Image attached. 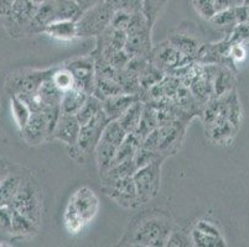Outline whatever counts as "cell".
<instances>
[{
  "mask_svg": "<svg viewBox=\"0 0 249 247\" xmlns=\"http://www.w3.org/2000/svg\"><path fill=\"white\" fill-rule=\"evenodd\" d=\"M121 93H124L123 89H122V85L115 79L96 77V85H94L93 95H96L98 99L103 100V99L108 98V97L121 94Z\"/></svg>",
  "mask_w": 249,
  "mask_h": 247,
  "instance_id": "33",
  "label": "cell"
},
{
  "mask_svg": "<svg viewBox=\"0 0 249 247\" xmlns=\"http://www.w3.org/2000/svg\"><path fill=\"white\" fill-rule=\"evenodd\" d=\"M142 147V141L138 139L134 133H128V136L125 137L122 145L118 147L117 155H115L114 165H118V163L124 162V161L133 160L135 157V155L138 153V151ZM113 165V166H114Z\"/></svg>",
  "mask_w": 249,
  "mask_h": 247,
  "instance_id": "30",
  "label": "cell"
},
{
  "mask_svg": "<svg viewBox=\"0 0 249 247\" xmlns=\"http://www.w3.org/2000/svg\"><path fill=\"white\" fill-rule=\"evenodd\" d=\"M167 41L176 49H178L181 53L187 56V57L194 58L195 61H196V56H197L198 51H200L201 46H202L201 41L197 37H195V36L186 33H173V35H170Z\"/></svg>",
  "mask_w": 249,
  "mask_h": 247,
  "instance_id": "19",
  "label": "cell"
},
{
  "mask_svg": "<svg viewBox=\"0 0 249 247\" xmlns=\"http://www.w3.org/2000/svg\"><path fill=\"white\" fill-rule=\"evenodd\" d=\"M144 106H145V103L142 100L135 101L118 119V121L121 122V125L123 126L124 130L128 133H134L137 128L139 126L142 112H144Z\"/></svg>",
  "mask_w": 249,
  "mask_h": 247,
  "instance_id": "25",
  "label": "cell"
},
{
  "mask_svg": "<svg viewBox=\"0 0 249 247\" xmlns=\"http://www.w3.org/2000/svg\"><path fill=\"white\" fill-rule=\"evenodd\" d=\"M117 151L118 147L115 145L103 141V140H99L98 145H97L96 149H94L99 176H103L106 172H108L112 168L113 165H114Z\"/></svg>",
  "mask_w": 249,
  "mask_h": 247,
  "instance_id": "22",
  "label": "cell"
},
{
  "mask_svg": "<svg viewBox=\"0 0 249 247\" xmlns=\"http://www.w3.org/2000/svg\"><path fill=\"white\" fill-rule=\"evenodd\" d=\"M102 190L118 205L125 209H137L142 205L133 177L121 178L112 182H102Z\"/></svg>",
  "mask_w": 249,
  "mask_h": 247,
  "instance_id": "9",
  "label": "cell"
},
{
  "mask_svg": "<svg viewBox=\"0 0 249 247\" xmlns=\"http://www.w3.org/2000/svg\"><path fill=\"white\" fill-rule=\"evenodd\" d=\"M230 56L234 62H237V61H243L246 58V49H244L243 44L231 45Z\"/></svg>",
  "mask_w": 249,
  "mask_h": 247,
  "instance_id": "50",
  "label": "cell"
},
{
  "mask_svg": "<svg viewBox=\"0 0 249 247\" xmlns=\"http://www.w3.org/2000/svg\"><path fill=\"white\" fill-rule=\"evenodd\" d=\"M44 33L61 41L73 40L74 37H78L77 21H73V20H55V21H51L47 25Z\"/></svg>",
  "mask_w": 249,
  "mask_h": 247,
  "instance_id": "20",
  "label": "cell"
},
{
  "mask_svg": "<svg viewBox=\"0 0 249 247\" xmlns=\"http://www.w3.org/2000/svg\"><path fill=\"white\" fill-rule=\"evenodd\" d=\"M213 26H216L217 29H219L221 31L226 33V37L231 35V33L233 31L238 22H237V19H235V14H234V6L227 9V10L219 11V13H216L213 17L210 20Z\"/></svg>",
  "mask_w": 249,
  "mask_h": 247,
  "instance_id": "34",
  "label": "cell"
},
{
  "mask_svg": "<svg viewBox=\"0 0 249 247\" xmlns=\"http://www.w3.org/2000/svg\"><path fill=\"white\" fill-rule=\"evenodd\" d=\"M9 173H10V172H9V169L4 166L3 163H0V184L3 183V181L5 180L6 176H8Z\"/></svg>",
  "mask_w": 249,
  "mask_h": 247,
  "instance_id": "54",
  "label": "cell"
},
{
  "mask_svg": "<svg viewBox=\"0 0 249 247\" xmlns=\"http://www.w3.org/2000/svg\"><path fill=\"white\" fill-rule=\"evenodd\" d=\"M165 76H166L165 72H162L160 68H158L154 63H151L149 61L146 67L144 68V71L142 72V74L139 77L140 87H142V93L150 89L153 85L160 83L165 78Z\"/></svg>",
  "mask_w": 249,
  "mask_h": 247,
  "instance_id": "35",
  "label": "cell"
},
{
  "mask_svg": "<svg viewBox=\"0 0 249 247\" xmlns=\"http://www.w3.org/2000/svg\"><path fill=\"white\" fill-rule=\"evenodd\" d=\"M138 171V166L135 163L134 158L133 160L124 161V162L114 165L108 172L101 176L102 182H112L121 178H126V177H133L135 172Z\"/></svg>",
  "mask_w": 249,
  "mask_h": 247,
  "instance_id": "32",
  "label": "cell"
},
{
  "mask_svg": "<svg viewBox=\"0 0 249 247\" xmlns=\"http://www.w3.org/2000/svg\"><path fill=\"white\" fill-rule=\"evenodd\" d=\"M234 14L238 24H243V22L249 21V10L244 4H242V5H234Z\"/></svg>",
  "mask_w": 249,
  "mask_h": 247,
  "instance_id": "51",
  "label": "cell"
},
{
  "mask_svg": "<svg viewBox=\"0 0 249 247\" xmlns=\"http://www.w3.org/2000/svg\"><path fill=\"white\" fill-rule=\"evenodd\" d=\"M53 20H55V0H46L36 9L35 15L29 27V35L44 33L47 25Z\"/></svg>",
  "mask_w": 249,
  "mask_h": 247,
  "instance_id": "18",
  "label": "cell"
},
{
  "mask_svg": "<svg viewBox=\"0 0 249 247\" xmlns=\"http://www.w3.org/2000/svg\"><path fill=\"white\" fill-rule=\"evenodd\" d=\"M103 1H106V0H76V3L78 4V6H80L81 10H82L83 13H85L86 10H88V9L93 8V6L103 3Z\"/></svg>",
  "mask_w": 249,
  "mask_h": 247,
  "instance_id": "52",
  "label": "cell"
},
{
  "mask_svg": "<svg viewBox=\"0 0 249 247\" xmlns=\"http://www.w3.org/2000/svg\"><path fill=\"white\" fill-rule=\"evenodd\" d=\"M191 240L192 245L197 247H225L227 246L225 237H217L212 236L197 230V229H192L191 230Z\"/></svg>",
  "mask_w": 249,
  "mask_h": 247,
  "instance_id": "39",
  "label": "cell"
},
{
  "mask_svg": "<svg viewBox=\"0 0 249 247\" xmlns=\"http://www.w3.org/2000/svg\"><path fill=\"white\" fill-rule=\"evenodd\" d=\"M31 1H33L34 4H35V5H41V4H44L45 1H46V0H31Z\"/></svg>",
  "mask_w": 249,
  "mask_h": 247,
  "instance_id": "55",
  "label": "cell"
},
{
  "mask_svg": "<svg viewBox=\"0 0 249 247\" xmlns=\"http://www.w3.org/2000/svg\"><path fill=\"white\" fill-rule=\"evenodd\" d=\"M63 223H65L67 231L72 235L78 234L83 229V226L86 225L85 220L82 219L80 213L77 212V209L71 201H69L66 209H65V213H63Z\"/></svg>",
  "mask_w": 249,
  "mask_h": 247,
  "instance_id": "37",
  "label": "cell"
},
{
  "mask_svg": "<svg viewBox=\"0 0 249 247\" xmlns=\"http://www.w3.org/2000/svg\"><path fill=\"white\" fill-rule=\"evenodd\" d=\"M99 110H102V100L97 98L96 95L92 94L88 97V99L83 104L80 112L77 113L76 116L78 119V121H80L81 125H83V124L89 121Z\"/></svg>",
  "mask_w": 249,
  "mask_h": 247,
  "instance_id": "40",
  "label": "cell"
},
{
  "mask_svg": "<svg viewBox=\"0 0 249 247\" xmlns=\"http://www.w3.org/2000/svg\"><path fill=\"white\" fill-rule=\"evenodd\" d=\"M151 31L144 17L142 11L132 14V19L126 27V42L125 49L130 57H150L153 51V44H151Z\"/></svg>",
  "mask_w": 249,
  "mask_h": 247,
  "instance_id": "4",
  "label": "cell"
},
{
  "mask_svg": "<svg viewBox=\"0 0 249 247\" xmlns=\"http://www.w3.org/2000/svg\"><path fill=\"white\" fill-rule=\"evenodd\" d=\"M132 14L124 10H115L113 13L112 20H110V26L114 29H119V30H126L130 19H132Z\"/></svg>",
  "mask_w": 249,
  "mask_h": 247,
  "instance_id": "47",
  "label": "cell"
},
{
  "mask_svg": "<svg viewBox=\"0 0 249 247\" xmlns=\"http://www.w3.org/2000/svg\"><path fill=\"white\" fill-rule=\"evenodd\" d=\"M194 228L197 229V230H200V231H202V232H205V234L212 235V236L223 237V235H222V232H221V230H219L218 226H217L216 224L212 223V221L206 220V219H200L197 223L195 224Z\"/></svg>",
  "mask_w": 249,
  "mask_h": 247,
  "instance_id": "49",
  "label": "cell"
},
{
  "mask_svg": "<svg viewBox=\"0 0 249 247\" xmlns=\"http://www.w3.org/2000/svg\"><path fill=\"white\" fill-rule=\"evenodd\" d=\"M149 61L166 74L187 65V63L196 62L194 58L187 57V56L181 53L178 49H176L173 45L170 44L169 41L161 45H158L156 47H153Z\"/></svg>",
  "mask_w": 249,
  "mask_h": 247,
  "instance_id": "12",
  "label": "cell"
},
{
  "mask_svg": "<svg viewBox=\"0 0 249 247\" xmlns=\"http://www.w3.org/2000/svg\"><path fill=\"white\" fill-rule=\"evenodd\" d=\"M165 3H166V0H142V13L150 29H153L155 25Z\"/></svg>",
  "mask_w": 249,
  "mask_h": 247,
  "instance_id": "41",
  "label": "cell"
},
{
  "mask_svg": "<svg viewBox=\"0 0 249 247\" xmlns=\"http://www.w3.org/2000/svg\"><path fill=\"white\" fill-rule=\"evenodd\" d=\"M165 158L151 162L148 166L138 168L133 176L139 200L142 205L149 203L158 197L160 192V181H161V166Z\"/></svg>",
  "mask_w": 249,
  "mask_h": 247,
  "instance_id": "5",
  "label": "cell"
},
{
  "mask_svg": "<svg viewBox=\"0 0 249 247\" xmlns=\"http://www.w3.org/2000/svg\"><path fill=\"white\" fill-rule=\"evenodd\" d=\"M81 124L77 119L76 115L63 114L61 113L60 117L57 120V124L55 126V130L52 132V140L63 142L70 147H73L77 145L78 136H80Z\"/></svg>",
  "mask_w": 249,
  "mask_h": 247,
  "instance_id": "15",
  "label": "cell"
},
{
  "mask_svg": "<svg viewBox=\"0 0 249 247\" xmlns=\"http://www.w3.org/2000/svg\"><path fill=\"white\" fill-rule=\"evenodd\" d=\"M89 94L85 92V90L80 89V88L73 87L72 89L67 90L62 94V99H61L60 110L63 114L76 115L80 112L83 104L88 99Z\"/></svg>",
  "mask_w": 249,
  "mask_h": 247,
  "instance_id": "21",
  "label": "cell"
},
{
  "mask_svg": "<svg viewBox=\"0 0 249 247\" xmlns=\"http://www.w3.org/2000/svg\"><path fill=\"white\" fill-rule=\"evenodd\" d=\"M40 226L36 225L29 217L20 214L17 210H13V223H11L10 235L17 239H29L37 234Z\"/></svg>",
  "mask_w": 249,
  "mask_h": 247,
  "instance_id": "24",
  "label": "cell"
},
{
  "mask_svg": "<svg viewBox=\"0 0 249 247\" xmlns=\"http://www.w3.org/2000/svg\"><path fill=\"white\" fill-rule=\"evenodd\" d=\"M77 212L80 213L86 224L93 220L99 209L98 197L88 187H81L72 194L70 199Z\"/></svg>",
  "mask_w": 249,
  "mask_h": 247,
  "instance_id": "14",
  "label": "cell"
},
{
  "mask_svg": "<svg viewBox=\"0 0 249 247\" xmlns=\"http://www.w3.org/2000/svg\"><path fill=\"white\" fill-rule=\"evenodd\" d=\"M10 110L18 129L22 130L33 115L31 109L19 95H10Z\"/></svg>",
  "mask_w": 249,
  "mask_h": 247,
  "instance_id": "28",
  "label": "cell"
},
{
  "mask_svg": "<svg viewBox=\"0 0 249 247\" xmlns=\"http://www.w3.org/2000/svg\"><path fill=\"white\" fill-rule=\"evenodd\" d=\"M82 14L83 11L76 3V0H55V20L77 21Z\"/></svg>",
  "mask_w": 249,
  "mask_h": 247,
  "instance_id": "31",
  "label": "cell"
},
{
  "mask_svg": "<svg viewBox=\"0 0 249 247\" xmlns=\"http://www.w3.org/2000/svg\"><path fill=\"white\" fill-rule=\"evenodd\" d=\"M52 76V74H51ZM51 76L47 77L40 88L37 89V95L40 97L44 104L49 108H60L61 99H62L63 93L58 89L55 85L53 81H52Z\"/></svg>",
  "mask_w": 249,
  "mask_h": 247,
  "instance_id": "27",
  "label": "cell"
},
{
  "mask_svg": "<svg viewBox=\"0 0 249 247\" xmlns=\"http://www.w3.org/2000/svg\"><path fill=\"white\" fill-rule=\"evenodd\" d=\"M60 114V108H51L45 113H33L28 124L20 130L21 139L29 146H38L51 141Z\"/></svg>",
  "mask_w": 249,
  "mask_h": 247,
  "instance_id": "3",
  "label": "cell"
},
{
  "mask_svg": "<svg viewBox=\"0 0 249 247\" xmlns=\"http://www.w3.org/2000/svg\"><path fill=\"white\" fill-rule=\"evenodd\" d=\"M109 121L110 120L108 119L103 108H102V110H99L89 121L81 125L78 141H77L76 146L73 147H76L83 156L94 152V149H96L97 145L101 140L103 129Z\"/></svg>",
  "mask_w": 249,
  "mask_h": 247,
  "instance_id": "10",
  "label": "cell"
},
{
  "mask_svg": "<svg viewBox=\"0 0 249 247\" xmlns=\"http://www.w3.org/2000/svg\"><path fill=\"white\" fill-rule=\"evenodd\" d=\"M243 4L247 6V8H248V10H249V0H243Z\"/></svg>",
  "mask_w": 249,
  "mask_h": 247,
  "instance_id": "56",
  "label": "cell"
},
{
  "mask_svg": "<svg viewBox=\"0 0 249 247\" xmlns=\"http://www.w3.org/2000/svg\"><path fill=\"white\" fill-rule=\"evenodd\" d=\"M113 10H124L128 13L142 11V0H106Z\"/></svg>",
  "mask_w": 249,
  "mask_h": 247,
  "instance_id": "44",
  "label": "cell"
},
{
  "mask_svg": "<svg viewBox=\"0 0 249 247\" xmlns=\"http://www.w3.org/2000/svg\"><path fill=\"white\" fill-rule=\"evenodd\" d=\"M187 122L189 121L180 119L169 125L158 126V132H159L158 153L164 156L165 158L178 153L182 144L183 136L186 132Z\"/></svg>",
  "mask_w": 249,
  "mask_h": 247,
  "instance_id": "13",
  "label": "cell"
},
{
  "mask_svg": "<svg viewBox=\"0 0 249 247\" xmlns=\"http://www.w3.org/2000/svg\"><path fill=\"white\" fill-rule=\"evenodd\" d=\"M138 100H142V95L128 94V93H121V94L112 95L102 100V108L109 120H118L121 115L125 112L126 109Z\"/></svg>",
  "mask_w": 249,
  "mask_h": 247,
  "instance_id": "17",
  "label": "cell"
},
{
  "mask_svg": "<svg viewBox=\"0 0 249 247\" xmlns=\"http://www.w3.org/2000/svg\"><path fill=\"white\" fill-rule=\"evenodd\" d=\"M160 158H165V157L160 155V153L153 152V151H150V149L140 147V149L138 151L137 155H135L134 161L135 163H137L138 168H142V167L148 166V165H150L151 162H155V161L160 160Z\"/></svg>",
  "mask_w": 249,
  "mask_h": 247,
  "instance_id": "45",
  "label": "cell"
},
{
  "mask_svg": "<svg viewBox=\"0 0 249 247\" xmlns=\"http://www.w3.org/2000/svg\"><path fill=\"white\" fill-rule=\"evenodd\" d=\"M235 84V69L227 66H218L213 77L214 97H222L232 92Z\"/></svg>",
  "mask_w": 249,
  "mask_h": 247,
  "instance_id": "23",
  "label": "cell"
},
{
  "mask_svg": "<svg viewBox=\"0 0 249 247\" xmlns=\"http://www.w3.org/2000/svg\"><path fill=\"white\" fill-rule=\"evenodd\" d=\"M37 5L31 0H15L8 15L3 17L4 26L13 37L29 35V27Z\"/></svg>",
  "mask_w": 249,
  "mask_h": 247,
  "instance_id": "8",
  "label": "cell"
},
{
  "mask_svg": "<svg viewBox=\"0 0 249 247\" xmlns=\"http://www.w3.org/2000/svg\"><path fill=\"white\" fill-rule=\"evenodd\" d=\"M191 232L186 231L183 228L175 225L170 234L169 240H167L166 246H178V247H186L191 246Z\"/></svg>",
  "mask_w": 249,
  "mask_h": 247,
  "instance_id": "42",
  "label": "cell"
},
{
  "mask_svg": "<svg viewBox=\"0 0 249 247\" xmlns=\"http://www.w3.org/2000/svg\"><path fill=\"white\" fill-rule=\"evenodd\" d=\"M192 5L198 15L208 21L216 15L214 0H192Z\"/></svg>",
  "mask_w": 249,
  "mask_h": 247,
  "instance_id": "43",
  "label": "cell"
},
{
  "mask_svg": "<svg viewBox=\"0 0 249 247\" xmlns=\"http://www.w3.org/2000/svg\"><path fill=\"white\" fill-rule=\"evenodd\" d=\"M51 78L53 81V83H55L56 87L62 93L67 92V90L72 89L74 87L73 74L71 73V71L65 65L55 68L53 72H52Z\"/></svg>",
  "mask_w": 249,
  "mask_h": 247,
  "instance_id": "38",
  "label": "cell"
},
{
  "mask_svg": "<svg viewBox=\"0 0 249 247\" xmlns=\"http://www.w3.org/2000/svg\"><path fill=\"white\" fill-rule=\"evenodd\" d=\"M74 78V87L85 90L92 95L96 85V65L92 54L83 57L72 58L65 63Z\"/></svg>",
  "mask_w": 249,
  "mask_h": 247,
  "instance_id": "11",
  "label": "cell"
},
{
  "mask_svg": "<svg viewBox=\"0 0 249 247\" xmlns=\"http://www.w3.org/2000/svg\"><path fill=\"white\" fill-rule=\"evenodd\" d=\"M10 207L20 214L29 217L36 225L42 220V190L31 176H22L19 189L11 201Z\"/></svg>",
  "mask_w": 249,
  "mask_h": 247,
  "instance_id": "2",
  "label": "cell"
},
{
  "mask_svg": "<svg viewBox=\"0 0 249 247\" xmlns=\"http://www.w3.org/2000/svg\"><path fill=\"white\" fill-rule=\"evenodd\" d=\"M206 135L208 140L214 145H231L234 140L235 135L238 132V129L233 125L232 122L228 120V117L221 116L210 125L205 126Z\"/></svg>",
  "mask_w": 249,
  "mask_h": 247,
  "instance_id": "16",
  "label": "cell"
},
{
  "mask_svg": "<svg viewBox=\"0 0 249 247\" xmlns=\"http://www.w3.org/2000/svg\"><path fill=\"white\" fill-rule=\"evenodd\" d=\"M231 44H243L249 40V21L238 24L233 29L230 36H227Z\"/></svg>",
  "mask_w": 249,
  "mask_h": 247,
  "instance_id": "46",
  "label": "cell"
},
{
  "mask_svg": "<svg viewBox=\"0 0 249 247\" xmlns=\"http://www.w3.org/2000/svg\"><path fill=\"white\" fill-rule=\"evenodd\" d=\"M234 6V1L233 0H214V8H216V13L219 11L227 10V9Z\"/></svg>",
  "mask_w": 249,
  "mask_h": 247,
  "instance_id": "53",
  "label": "cell"
},
{
  "mask_svg": "<svg viewBox=\"0 0 249 247\" xmlns=\"http://www.w3.org/2000/svg\"><path fill=\"white\" fill-rule=\"evenodd\" d=\"M55 68L49 69H20L6 78L5 88L10 95H24L36 93L42 82L52 74Z\"/></svg>",
  "mask_w": 249,
  "mask_h": 247,
  "instance_id": "6",
  "label": "cell"
},
{
  "mask_svg": "<svg viewBox=\"0 0 249 247\" xmlns=\"http://www.w3.org/2000/svg\"><path fill=\"white\" fill-rule=\"evenodd\" d=\"M173 217L160 210H149L134 217L126 228L119 245L126 246L162 247L167 245L170 234L175 228Z\"/></svg>",
  "mask_w": 249,
  "mask_h": 247,
  "instance_id": "1",
  "label": "cell"
},
{
  "mask_svg": "<svg viewBox=\"0 0 249 247\" xmlns=\"http://www.w3.org/2000/svg\"><path fill=\"white\" fill-rule=\"evenodd\" d=\"M21 178V174L9 173L3 183L0 184V208L10 205L18 189H19Z\"/></svg>",
  "mask_w": 249,
  "mask_h": 247,
  "instance_id": "29",
  "label": "cell"
},
{
  "mask_svg": "<svg viewBox=\"0 0 249 247\" xmlns=\"http://www.w3.org/2000/svg\"><path fill=\"white\" fill-rule=\"evenodd\" d=\"M145 103V101H144ZM158 117H156V110L155 106L151 103L146 101L145 106H144V112H142V120L139 122V126L135 130L134 135L137 136L138 139L142 142V140L145 139L146 136L154 130V129L158 128Z\"/></svg>",
  "mask_w": 249,
  "mask_h": 247,
  "instance_id": "26",
  "label": "cell"
},
{
  "mask_svg": "<svg viewBox=\"0 0 249 247\" xmlns=\"http://www.w3.org/2000/svg\"><path fill=\"white\" fill-rule=\"evenodd\" d=\"M126 136H128V132L124 130L123 126L121 125V122L118 121V120H110L107 125H106V128L103 129L101 140L119 147L122 145V142L125 140Z\"/></svg>",
  "mask_w": 249,
  "mask_h": 247,
  "instance_id": "36",
  "label": "cell"
},
{
  "mask_svg": "<svg viewBox=\"0 0 249 247\" xmlns=\"http://www.w3.org/2000/svg\"><path fill=\"white\" fill-rule=\"evenodd\" d=\"M112 6L107 3L98 4L93 8L88 9L77 20V29H78V37H88V36H98L104 29L110 25L113 16Z\"/></svg>",
  "mask_w": 249,
  "mask_h": 247,
  "instance_id": "7",
  "label": "cell"
},
{
  "mask_svg": "<svg viewBox=\"0 0 249 247\" xmlns=\"http://www.w3.org/2000/svg\"><path fill=\"white\" fill-rule=\"evenodd\" d=\"M13 208L10 205L0 208V231L10 234L11 223H13Z\"/></svg>",
  "mask_w": 249,
  "mask_h": 247,
  "instance_id": "48",
  "label": "cell"
}]
</instances>
